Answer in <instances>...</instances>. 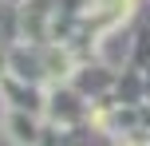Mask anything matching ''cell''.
Here are the masks:
<instances>
[{
  "label": "cell",
  "mask_w": 150,
  "mask_h": 146,
  "mask_svg": "<svg viewBox=\"0 0 150 146\" xmlns=\"http://www.w3.org/2000/svg\"><path fill=\"white\" fill-rule=\"evenodd\" d=\"M142 0H0V118L16 126L107 55Z\"/></svg>",
  "instance_id": "6da1fadb"
}]
</instances>
